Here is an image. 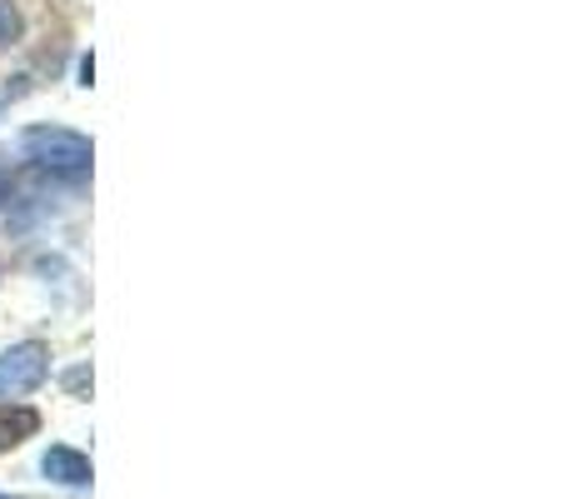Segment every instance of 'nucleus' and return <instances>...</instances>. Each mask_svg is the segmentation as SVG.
I'll return each mask as SVG.
<instances>
[{"label": "nucleus", "instance_id": "nucleus-4", "mask_svg": "<svg viewBox=\"0 0 569 499\" xmlns=\"http://www.w3.org/2000/svg\"><path fill=\"white\" fill-rule=\"evenodd\" d=\"M40 430V415L30 405H0V450H16Z\"/></svg>", "mask_w": 569, "mask_h": 499}, {"label": "nucleus", "instance_id": "nucleus-3", "mask_svg": "<svg viewBox=\"0 0 569 499\" xmlns=\"http://www.w3.org/2000/svg\"><path fill=\"white\" fill-rule=\"evenodd\" d=\"M40 470H46V480L66 485V490H90V460L80 450H70V445H50Z\"/></svg>", "mask_w": 569, "mask_h": 499}, {"label": "nucleus", "instance_id": "nucleus-5", "mask_svg": "<svg viewBox=\"0 0 569 499\" xmlns=\"http://www.w3.org/2000/svg\"><path fill=\"white\" fill-rule=\"evenodd\" d=\"M16 40H20V10L16 0H0V50L16 46Z\"/></svg>", "mask_w": 569, "mask_h": 499}, {"label": "nucleus", "instance_id": "nucleus-2", "mask_svg": "<svg viewBox=\"0 0 569 499\" xmlns=\"http://www.w3.org/2000/svg\"><path fill=\"white\" fill-rule=\"evenodd\" d=\"M50 375V350L40 340H26V345H10L0 355V400H20V395L40 390Z\"/></svg>", "mask_w": 569, "mask_h": 499}, {"label": "nucleus", "instance_id": "nucleus-6", "mask_svg": "<svg viewBox=\"0 0 569 499\" xmlns=\"http://www.w3.org/2000/svg\"><path fill=\"white\" fill-rule=\"evenodd\" d=\"M26 90H30V80H26V76L6 80V86H0V110H6V106H16V100H20V96H26Z\"/></svg>", "mask_w": 569, "mask_h": 499}, {"label": "nucleus", "instance_id": "nucleus-1", "mask_svg": "<svg viewBox=\"0 0 569 499\" xmlns=\"http://www.w3.org/2000/svg\"><path fill=\"white\" fill-rule=\"evenodd\" d=\"M26 156L36 166H46L50 176H86L90 170V140L76 136V130H60V126H36L26 130Z\"/></svg>", "mask_w": 569, "mask_h": 499}, {"label": "nucleus", "instance_id": "nucleus-7", "mask_svg": "<svg viewBox=\"0 0 569 499\" xmlns=\"http://www.w3.org/2000/svg\"><path fill=\"white\" fill-rule=\"evenodd\" d=\"M86 380H90V375H86V365H80V370H70V375H66V385H70V390H86Z\"/></svg>", "mask_w": 569, "mask_h": 499}, {"label": "nucleus", "instance_id": "nucleus-9", "mask_svg": "<svg viewBox=\"0 0 569 499\" xmlns=\"http://www.w3.org/2000/svg\"><path fill=\"white\" fill-rule=\"evenodd\" d=\"M0 499H10V495H0Z\"/></svg>", "mask_w": 569, "mask_h": 499}, {"label": "nucleus", "instance_id": "nucleus-8", "mask_svg": "<svg viewBox=\"0 0 569 499\" xmlns=\"http://www.w3.org/2000/svg\"><path fill=\"white\" fill-rule=\"evenodd\" d=\"M0 200H10V186H6V180H0Z\"/></svg>", "mask_w": 569, "mask_h": 499}]
</instances>
